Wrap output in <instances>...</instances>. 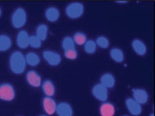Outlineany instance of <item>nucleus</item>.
<instances>
[{
  "instance_id": "f257e3e1",
  "label": "nucleus",
  "mask_w": 155,
  "mask_h": 116,
  "mask_svg": "<svg viewBox=\"0 0 155 116\" xmlns=\"http://www.w3.org/2000/svg\"><path fill=\"white\" fill-rule=\"evenodd\" d=\"M8 65L10 70L14 74H22L27 67L25 57L21 51H14L9 57Z\"/></svg>"
},
{
  "instance_id": "f03ea898",
  "label": "nucleus",
  "mask_w": 155,
  "mask_h": 116,
  "mask_svg": "<svg viewBox=\"0 0 155 116\" xmlns=\"http://www.w3.org/2000/svg\"><path fill=\"white\" fill-rule=\"evenodd\" d=\"M11 23L15 28H21L27 21V14L23 7H18L14 10L11 16Z\"/></svg>"
},
{
  "instance_id": "7ed1b4c3",
  "label": "nucleus",
  "mask_w": 155,
  "mask_h": 116,
  "mask_svg": "<svg viewBox=\"0 0 155 116\" xmlns=\"http://www.w3.org/2000/svg\"><path fill=\"white\" fill-rule=\"evenodd\" d=\"M84 5L80 2H72L65 7V14L68 18L72 19H78L83 16L84 13Z\"/></svg>"
},
{
  "instance_id": "20e7f679",
  "label": "nucleus",
  "mask_w": 155,
  "mask_h": 116,
  "mask_svg": "<svg viewBox=\"0 0 155 116\" xmlns=\"http://www.w3.org/2000/svg\"><path fill=\"white\" fill-rule=\"evenodd\" d=\"M15 98L16 90L12 84L8 83L0 84V100L9 102Z\"/></svg>"
},
{
  "instance_id": "39448f33",
  "label": "nucleus",
  "mask_w": 155,
  "mask_h": 116,
  "mask_svg": "<svg viewBox=\"0 0 155 116\" xmlns=\"http://www.w3.org/2000/svg\"><path fill=\"white\" fill-rule=\"evenodd\" d=\"M43 57L47 63L52 66L59 65L61 62V55L55 51L46 50L43 52Z\"/></svg>"
},
{
  "instance_id": "423d86ee",
  "label": "nucleus",
  "mask_w": 155,
  "mask_h": 116,
  "mask_svg": "<svg viewBox=\"0 0 155 116\" xmlns=\"http://www.w3.org/2000/svg\"><path fill=\"white\" fill-rule=\"evenodd\" d=\"M92 94L94 98L101 102L107 101L109 97L108 89L101 83L94 85L92 89Z\"/></svg>"
},
{
  "instance_id": "0eeeda50",
  "label": "nucleus",
  "mask_w": 155,
  "mask_h": 116,
  "mask_svg": "<svg viewBox=\"0 0 155 116\" xmlns=\"http://www.w3.org/2000/svg\"><path fill=\"white\" fill-rule=\"evenodd\" d=\"M26 81L27 83L34 88H38L41 86L42 79L38 72L34 70H28L26 74Z\"/></svg>"
},
{
  "instance_id": "6e6552de",
  "label": "nucleus",
  "mask_w": 155,
  "mask_h": 116,
  "mask_svg": "<svg viewBox=\"0 0 155 116\" xmlns=\"http://www.w3.org/2000/svg\"><path fill=\"white\" fill-rule=\"evenodd\" d=\"M125 106L129 112L133 116L140 115L142 112V105L132 98H129L125 100Z\"/></svg>"
},
{
  "instance_id": "1a4fd4ad",
  "label": "nucleus",
  "mask_w": 155,
  "mask_h": 116,
  "mask_svg": "<svg viewBox=\"0 0 155 116\" xmlns=\"http://www.w3.org/2000/svg\"><path fill=\"white\" fill-rule=\"evenodd\" d=\"M43 110L47 115H53L56 113L57 103L52 97L45 96L42 101Z\"/></svg>"
},
{
  "instance_id": "9d476101",
  "label": "nucleus",
  "mask_w": 155,
  "mask_h": 116,
  "mask_svg": "<svg viewBox=\"0 0 155 116\" xmlns=\"http://www.w3.org/2000/svg\"><path fill=\"white\" fill-rule=\"evenodd\" d=\"M132 95V98L141 105L147 103L149 101V94L145 89L139 88L133 89Z\"/></svg>"
},
{
  "instance_id": "9b49d317",
  "label": "nucleus",
  "mask_w": 155,
  "mask_h": 116,
  "mask_svg": "<svg viewBox=\"0 0 155 116\" xmlns=\"http://www.w3.org/2000/svg\"><path fill=\"white\" fill-rule=\"evenodd\" d=\"M29 36L28 33L25 30H21L19 31L16 36V44L21 49H25L29 47Z\"/></svg>"
},
{
  "instance_id": "f8f14e48",
  "label": "nucleus",
  "mask_w": 155,
  "mask_h": 116,
  "mask_svg": "<svg viewBox=\"0 0 155 116\" xmlns=\"http://www.w3.org/2000/svg\"><path fill=\"white\" fill-rule=\"evenodd\" d=\"M56 114L58 116H73V109L69 103L64 101L57 104Z\"/></svg>"
},
{
  "instance_id": "ddd939ff",
  "label": "nucleus",
  "mask_w": 155,
  "mask_h": 116,
  "mask_svg": "<svg viewBox=\"0 0 155 116\" xmlns=\"http://www.w3.org/2000/svg\"><path fill=\"white\" fill-rule=\"evenodd\" d=\"M131 46L133 51L138 56H144L146 54L147 48L145 43L140 39H134L133 40Z\"/></svg>"
},
{
  "instance_id": "4468645a",
  "label": "nucleus",
  "mask_w": 155,
  "mask_h": 116,
  "mask_svg": "<svg viewBox=\"0 0 155 116\" xmlns=\"http://www.w3.org/2000/svg\"><path fill=\"white\" fill-rule=\"evenodd\" d=\"M45 17L49 22H56L60 17V11L56 7H48L45 11Z\"/></svg>"
},
{
  "instance_id": "2eb2a0df",
  "label": "nucleus",
  "mask_w": 155,
  "mask_h": 116,
  "mask_svg": "<svg viewBox=\"0 0 155 116\" xmlns=\"http://www.w3.org/2000/svg\"><path fill=\"white\" fill-rule=\"evenodd\" d=\"M41 89L43 94L47 97H53L56 94V86L50 79H46L41 84Z\"/></svg>"
},
{
  "instance_id": "dca6fc26",
  "label": "nucleus",
  "mask_w": 155,
  "mask_h": 116,
  "mask_svg": "<svg viewBox=\"0 0 155 116\" xmlns=\"http://www.w3.org/2000/svg\"><path fill=\"white\" fill-rule=\"evenodd\" d=\"M115 112V106L113 103L105 101L100 105V114L101 116H114Z\"/></svg>"
},
{
  "instance_id": "f3484780",
  "label": "nucleus",
  "mask_w": 155,
  "mask_h": 116,
  "mask_svg": "<svg viewBox=\"0 0 155 116\" xmlns=\"http://www.w3.org/2000/svg\"><path fill=\"white\" fill-rule=\"evenodd\" d=\"M107 89H112L116 83V79L113 74L110 73H105L100 77V83Z\"/></svg>"
},
{
  "instance_id": "a211bd4d",
  "label": "nucleus",
  "mask_w": 155,
  "mask_h": 116,
  "mask_svg": "<svg viewBox=\"0 0 155 116\" xmlns=\"http://www.w3.org/2000/svg\"><path fill=\"white\" fill-rule=\"evenodd\" d=\"M12 45L11 37L6 34H0V52H3L8 50Z\"/></svg>"
},
{
  "instance_id": "6ab92c4d",
  "label": "nucleus",
  "mask_w": 155,
  "mask_h": 116,
  "mask_svg": "<svg viewBox=\"0 0 155 116\" xmlns=\"http://www.w3.org/2000/svg\"><path fill=\"white\" fill-rule=\"evenodd\" d=\"M27 65L31 66H36L40 63V57L35 52H28L25 55Z\"/></svg>"
},
{
  "instance_id": "aec40b11",
  "label": "nucleus",
  "mask_w": 155,
  "mask_h": 116,
  "mask_svg": "<svg viewBox=\"0 0 155 116\" xmlns=\"http://www.w3.org/2000/svg\"><path fill=\"white\" fill-rule=\"evenodd\" d=\"M109 54L111 59L116 63H122L124 60V52L120 48L114 47L111 48Z\"/></svg>"
},
{
  "instance_id": "412c9836",
  "label": "nucleus",
  "mask_w": 155,
  "mask_h": 116,
  "mask_svg": "<svg viewBox=\"0 0 155 116\" xmlns=\"http://www.w3.org/2000/svg\"><path fill=\"white\" fill-rule=\"evenodd\" d=\"M48 27L45 23L39 24L36 28V36L42 41H45L48 36Z\"/></svg>"
},
{
  "instance_id": "4be33fe9",
  "label": "nucleus",
  "mask_w": 155,
  "mask_h": 116,
  "mask_svg": "<svg viewBox=\"0 0 155 116\" xmlns=\"http://www.w3.org/2000/svg\"><path fill=\"white\" fill-rule=\"evenodd\" d=\"M61 47L64 50L75 48L76 45L72 37L67 36L64 37L61 41Z\"/></svg>"
},
{
  "instance_id": "5701e85b",
  "label": "nucleus",
  "mask_w": 155,
  "mask_h": 116,
  "mask_svg": "<svg viewBox=\"0 0 155 116\" xmlns=\"http://www.w3.org/2000/svg\"><path fill=\"white\" fill-rule=\"evenodd\" d=\"M97 45L94 40H87L84 45V48L85 52L88 54H93L97 50Z\"/></svg>"
},
{
  "instance_id": "b1692460",
  "label": "nucleus",
  "mask_w": 155,
  "mask_h": 116,
  "mask_svg": "<svg viewBox=\"0 0 155 116\" xmlns=\"http://www.w3.org/2000/svg\"><path fill=\"white\" fill-rule=\"evenodd\" d=\"M73 40L74 41L75 45L81 46L84 45L85 42L87 41V37L85 33L82 32H76L73 37Z\"/></svg>"
},
{
  "instance_id": "393cba45",
  "label": "nucleus",
  "mask_w": 155,
  "mask_h": 116,
  "mask_svg": "<svg viewBox=\"0 0 155 116\" xmlns=\"http://www.w3.org/2000/svg\"><path fill=\"white\" fill-rule=\"evenodd\" d=\"M97 47L102 49H106L109 48L110 45V41L109 39L104 36H100L95 40Z\"/></svg>"
},
{
  "instance_id": "a878e982",
  "label": "nucleus",
  "mask_w": 155,
  "mask_h": 116,
  "mask_svg": "<svg viewBox=\"0 0 155 116\" xmlns=\"http://www.w3.org/2000/svg\"><path fill=\"white\" fill-rule=\"evenodd\" d=\"M42 45V41L36 35L30 36L29 38V47L33 48H40Z\"/></svg>"
},
{
  "instance_id": "bb28decb",
  "label": "nucleus",
  "mask_w": 155,
  "mask_h": 116,
  "mask_svg": "<svg viewBox=\"0 0 155 116\" xmlns=\"http://www.w3.org/2000/svg\"><path fill=\"white\" fill-rule=\"evenodd\" d=\"M64 55L67 60H74L78 57V52L77 50L75 48H72V49L64 50Z\"/></svg>"
},
{
  "instance_id": "cd10ccee",
  "label": "nucleus",
  "mask_w": 155,
  "mask_h": 116,
  "mask_svg": "<svg viewBox=\"0 0 155 116\" xmlns=\"http://www.w3.org/2000/svg\"><path fill=\"white\" fill-rule=\"evenodd\" d=\"M118 3H120V4H124V3H127V2H125V1H118V2H116Z\"/></svg>"
},
{
  "instance_id": "c85d7f7f",
  "label": "nucleus",
  "mask_w": 155,
  "mask_h": 116,
  "mask_svg": "<svg viewBox=\"0 0 155 116\" xmlns=\"http://www.w3.org/2000/svg\"><path fill=\"white\" fill-rule=\"evenodd\" d=\"M2 10L1 7H0V17L2 16Z\"/></svg>"
},
{
  "instance_id": "c756f323",
  "label": "nucleus",
  "mask_w": 155,
  "mask_h": 116,
  "mask_svg": "<svg viewBox=\"0 0 155 116\" xmlns=\"http://www.w3.org/2000/svg\"><path fill=\"white\" fill-rule=\"evenodd\" d=\"M149 116H154V114H150Z\"/></svg>"
},
{
  "instance_id": "7c9ffc66",
  "label": "nucleus",
  "mask_w": 155,
  "mask_h": 116,
  "mask_svg": "<svg viewBox=\"0 0 155 116\" xmlns=\"http://www.w3.org/2000/svg\"><path fill=\"white\" fill-rule=\"evenodd\" d=\"M39 116H47V115H39Z\"/></svg>"
},
{
  "instance_id": "2f4dec72",
  "label": "nucleus",
  "mask_w": 155,
  "mask_h": 116,
  "mask_svg": "<svg viewBox=\"0 0 155 116\" xmlns=\"http://www.w3.org/2000/svg\"><path fill=\"white\" fill-rule=\"evenodd\" d=\"M124 116H129V115H124Z\"/></svg>"
}]
</instances>
